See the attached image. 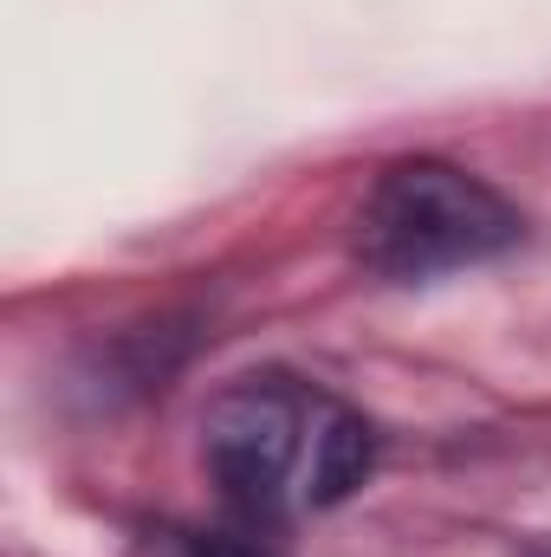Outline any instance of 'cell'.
<instances>
[{"instance_id": "1", "label": "cell", "mask_w": 551, "mask_h": 557, "mask_svg": "<svg viewBox=\"0 0 551 557\" xmlns=\"http://www.w3.org/2000/svg\"><path fill=\"white\" fill-rule=\"evenodd\" d=\"M377 460V421L292 370L234 376L201 409V473L254 532H279L357 499Z\"/></svg>"}, {"instance_id": "2", "label": "cell", "mask_w": 551, "mask_h": 557, "mask_svg": "<svg viewBox=\"0 0 551 557\" xmlns=\"http://www.w3.org/2000/svg\"><path fill=\"white\" fill-rule=\"evenodd\" d=\"M526 240V214L474 169L448 156H396L351 208V260L377 285H434L506 260Z\"/></svg>"}, {"instance_id": "3", "label": "cell", "mask_w": 551, "mask_h": 557, "mask_svg": "<svg viewBox=\"0 0 551 557\" xmlns=\"http://www.w3.org/2000/svg\"><path fill=\"white\" fill-rule=\"evenodd\" d=\"M143 557H279L267 545V532H254V525H175V519H162V525H149L143 532Z\"/></svg>"}]
</instances>
